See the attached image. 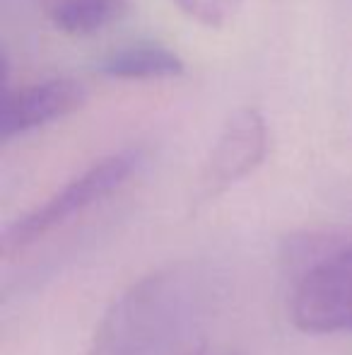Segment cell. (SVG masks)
Here are the masks:
<instances>
[{
	"mask_svg": "<svg viewBox=\"0 0 352 355\" xmlns=\"http://www.w3.org/2000/svg\"><path fill=\"white\" fill-rule=\"evenodd\" d=\"M268 153V126L259 109L239 107L227 116L205 164V189L225 191L261 167Z\"/></svg>",
	"mask_w": 352,
	"mask_h": 355,
	"instance_id": "4",
	"label": "cell"
},
{
	"mask_svg": "<svg viewBox=\"0 0 352 355\" xmlns=\"http://www.w3.org/2000/svg\"><path fill=\"white\" fill-rule=\"evenodd\" d=\"M87 102V87L77 78H51L17 92H5L0 138L5 143L75 114Z\"/></svg>",
	"mask_w": 352,
	"mask_h": 355,
	"instance_id": "5",
	"label": "cell"
},
{
	"mask_svg": "<svg viewBox=\"0 0 352 355\" xmlns=\"http://www.w3.org/2000/svg\"><path fill=\"white\" fill-rule=\"evenodd\" d=\"M99 71L113 80H172L186 71L181 56L162 44H131L111 51Z\"/></svg>",
	"mask_w": 352,
	"mask_h": 355,
	"instance_id": "6",
	"label": "cell"
},
{
	"mask_svg": "<svg viewBox=\"0 0 352 355\" xmlns=\"http://www.w3.org/2000/svg\"><path fill=\"white\" fill-rule=\"evenodd\" d=\"M188 19L210 29H222L237 17L244 0H174Z\"/></svg>",
	"mask_w": 352,
	"mask_h": 355,
	"instance_id": "8",
	"label": "cell"
},
{
	"mask_svg": "<svg viewBox=\"0 0 352 355\" xmlns=\"http://www.w3.org/2000/svg\"><path fill=\"white\" fill-rule=\"evenodd\" d=\"M292 322L306 334L352 331V247L314 266L292 297Z\"/></svg>",
	"mask_w": 352,
	"mask_h": 355,
	"instance_id": "3",
	"label": "cell"
},
{
	"mask_svg": "<svg viewBox=\"0 0 352 355\" xmlns=\"http://www.w3.org/2000/svg\"><path fill=\"white\" fill-rule=\"evenodd\" d=\"M178 355H205V353H203V346H196V348H188V351H183Z\"/></svg>",
	"mask_w": 352,
	"mask_h": 355,
	"instance_id": "9",
	"label": "cell"
},
{
	"mask_svg": "<svg viewBox=\"0 0 352 355\" xmlns=\"http://www.w3.org/2000/svg\"><path fill=\"white\" fill-rule=\"evenodd\" d=\"M193 276L169 266L133 283L99 322L87 355H165L193 314Z\"/></svg>",
	"mask_w": 352,
	"mask_h": 355,
	"instance_id": "1",
	"label": "cell"
},
{
	"mask_svg": "<svg viewBox=\"0 0 352 355\" xmlns=\"http://www.w3.org/2000/svg\"><path fill=\"white\" fill-rule=\"evenodd\" d=\"M138 162H140V153L138 150H123V153H113L109 157L94 162L80 177L68 182L46 203H41L32 213L19 218L5 232L3 237L5 254H12L29 247V244L41 239L51 230L61 227V225H66L75 215L85 213L89 206L104 201L109 193H113L118 187H123L128 182V177L136 172Z\"/></svg>",
	"mask_w": 352,
	"mask_h": 355,
	"instance_id": "2",
	"label": "cell"
},
{
	"mask_svg": "<svg viewBox=\"0 0 352 355\" xmlns=\"http://www.w3.org/2000/svg\"><path fill=\"white\" fill-rule=\"evenodd\" d=\"M131 10V0H58L51 8L53 27L71 37H87L121 22Z\"/></svg>",
	"mask_w": 352,
	"mask_h": 355,
	"instance_id": "7",
	"label": "cell"
}]
</instances>
